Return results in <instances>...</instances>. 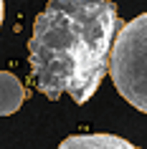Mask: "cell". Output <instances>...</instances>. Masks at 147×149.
Here are the masks:
<instances>
[{"instance_id": "cell-2", "label": "cell", "mask_w": 147, "mask_h": 149, "mask_svg": "<svg viewBox=\"0 0 147 149\" xmlns=\"http://www.w3.org/2000/svg\"><path fill=\"white\" fill-rule=\"evenodd\" d=\"M109 76L124 101L147 114V13L124 23L117 33Z\"/></svg>"}, {"instance_id": "cell-3", "label": "cell", "mask_w": 147, "mask_h": 149, "mask_svg": "<svg viewBox=\"0 0 147 149\" xmlns=\"http://www.w3.org/2000/svg\"><path fill=\"white\" fill-rule=\"evenodd\" d=\"M56 149H137V147L114 134H74V136H66Z\"/></svg>"}, {"instance_id": "cell-1", "label": "cell", "mask_w": 147, "mask_h": 149, "mask_svg": "<svg viewBox=\"0 0 147 149\" xmlns=\"http://www.w3.org/2000/svg\"><path fill=\"white\" fill-rule=\"evenodd\" d=\"M117 28L112 0H48L28 40L36 88L51 101L71 96L86 104L109 71Z\"/></svg>"}, {"instance_id": "cell-4", "label": "cell", "mask_w": 147, "mask_h": 149, "mask_svg": "<svg viewBox=\"0 0 147 149\" xmlns=\"http://www.w3.org/2000/svg\"><path fill=\"white\" fill-rule=\"evenodd\" d=\"M25 101V88L10 71H0V116L15 114Z\"/></svg>"}, {"instance_id": "cell-5", "label": "cell", "mask_w": 147, "mask_h": 149, "mask_svg": "<svg viewBox=\"0 0 147 149\" xmlns=\"http://www.w3.org/2000/svg\"><path fill=\"white\" fill-rule=\"evenodd\" d=\"M3 15H5V3L0 0V28H3Z\"/></svg>"}]
</instances>
